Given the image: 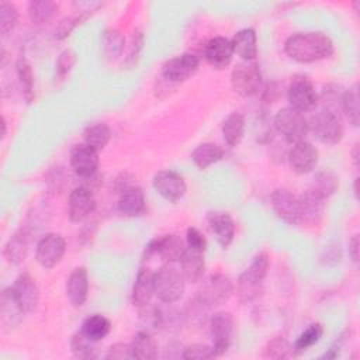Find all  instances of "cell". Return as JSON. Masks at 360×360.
<instances>
[{
  "mask_svg": "<svg viewBox=\"0 0 360 360\" xmlns=\"http://www.w3.org/2000/svg\"><path fill=\"white\" fill-rule=\"evenodd\" d=\"M76 59H77V56L72 49H65L63 52H60V55L58 56V60H56V76L59 79L65 77L75 66Z\"/></svg>",
  "mask_w": 360,
  "mask_h": 360,
  "instance_id": "obj_46",
  "label": "cell"
},
{
  "mask_svg": "<svg viewBox=\"0 0 360 360\" xmlns=\"http://www.w3.org/2000/svg\"><path fill=\"white\" fill-rule=\"evenodd\" d=\"M80 330L91 340L98 342L103 340L110 333L111 322L101 314H93L83 321Z\"/></svg>",
  "mask_w": 360,
  "mask_h": 360,
  "instance_id": "obj_33",
  "label": "cell"
},
{
  "mask_svg": "<svg viewBox=\"0 0 360 360\" xmlns=\"http://www.w3.org/2000/svg\"><path fill=\"white\" fill-rule=\"evenodd\" d=\"M153 188L169 202H177L187 191L186 181L174 170H160L153 176Z\"/></svg>",
  "mask_w": 360,
  "mask_h": 360,
  "instance_id": "obj_12",
  "label": "cell"
},
{
  "mask_svg": "<svg viewBox=\"0 0 360 360\" xmlns=\"http://www.w3.org/2000/svg\"><path fill=\"white\" fill-rule=\"evenodd\" d=\"M153 294V273L148 267H141L134 287H132V304L138 308H142L150 304Z\"/></svg>",
  "mask_w": 360,
  "mask_h": 360,
  "instance_id": "obj_26",
  "label": "cell"
},
{
  "mask_svg": "<svg viewBox=\"0 0 360 360\" xmlns=\"http://www.w3.org/2000/svg\"><path fill=\"white\" fill-rule=\"evenodd\" d=\"M125 46L124 35L115 28H107L101 35V48L107 59L114 60L121 56Z\"/></svg>",
  "mask_w": 360,
  "mask_h": 360,
  "instance_id": "obj_36",
  "label": "cell"
},
{
  "mask_svg": "<svg viewBox=\"0 0 360 360\" xmlns=\"http://www.w3.org/2000/svg\"><path fill=\"white\" fill-rule=\"evenodd\" d=\"M338 187H339V177L332 170H321L315 174L312 186L309 188H312L321 197L328 200L330 195L336 193Z\"/></svg>",
  "mask_w": 360,
  "mask_h": 360,
  "instance_id": "obj_38",
  "label": "cell"
},
{
  "mask_svg": "<svg viewBox=\"0 0 360 360\" xmlns=\"http://www.w3.org/2000/svg\"><path fill=\"white\" fill-rule=\"evenodd\" d=\"M271 207L278 218L290 225L301 224V211L300 200L290 190L280 187L276 188L271 194Z\"/></svg>",
  "mask_w": 360,
  "mask_h": 360,
  "instance_id": "obj_13",
  "label": "cell"
},
{
  "mask_svg": "<svg viewBox=\"0 0 360 360\" xmlns=\"http://www.w3.org/2000/svg\"><path fill=\"white\" fill-rule=\"evenodd\" d=\"M90 14H86V13H77L75 15H69V17H65L59 21L56 30H55V37L58 39H65L66 37L70 35V32L80 24L83 22Z\"/></svg>",
  "mask_w": 360,
  "mask_h": 360,
  "instance_id": "obj_42",
  "label": "cell"
},
{
  "mask_svg": "<svg viewBox=\"0 0 360 360\" xmlns=\"http://www.w3.org/2000/svg\"><path fill=\"white\" fill-rule=\"evenodd\" d=\"M65 252L66 242L63 236H60L59 233H46L37 243L35 259L42 267L52 269L62 260Z\"/></svg>",
  "mask_w": 360,
  "mask_h": 360,
  "instance_id": "obj_11",
  "label": "cell"
},
{
  "mask_svg": "<svg viewBox=\"0 0 360 360\" xmlns=\"http://www.w3.org/2000/svg\"><path fill=\"white\" fill-rule=\"evenodd\" d=\"M288 163L292 172L307 174L312 172L318 163V149L305 139L295 142L288 152Z\"/></svg>",
  "mask_w": 360,
  "mask_h": 360,
  "instance_id": "obj_16",
  "label": "cell"
},
{
  "mask_svg": "<svg viewBox=\"0 0 360 360\" xmlns=\"http://www.w3.org/2000/svg\"><path fill=\"white\" fill-rule=\"evenodd\" d=\"M274 127L277 132L291 143L304 141L309 132L308 121L302 112L288 107H284L277 111L274 117Z\"/></svg>",
  "mask_w": 360,
  "mask_h": 360,
  "instance_id": "obj_4",
  "label": "cell"
},
{
  "mask_svg": "<svg viewBox=\"0 0 360 360\" xmlns=\"http://www.w3.org/2000/svg\"><path fill=\"white\" fill-rule=\"evenodd\" d=\"M6 128H7L6 118H4V117H1V138H4V135H6Z\"/></svg>",
  "mask_w": 360,
  "mask_h": 360,
  "instance_id": "obj_54",
  "label": "cell"
},
{
  "mask_svg": "<svg viewBox=\"0 0 360 360\" xmlns=\"http://www.w3.org/2000/svg\"><path fill=\"white\" fill-rule=\"evenodd\" d=\"M308 127L314 135L326 145H336L343 138V125L338 112L328 108L315 112L308 121Z\"/></svg>",
  "mask_w": 360,
  "mask_h": 360,
  "instance_id": "obj_3",
  "label": "cell"
},
{
  "mask_svg": "<svg viewBox=\"0 0 360 360\" xmlns=\"http://www.w3.org/2000/svg\"><path fill=\"white\" fill-rule=\"evenodd\" d=\"M89 292V276L86 267H76L66 281V295L73 307H82Z\"/></svg>",
  "mask_w": 360,
  "mask_h": 360,
  "instance_id": "obj_23",
  "label": "cell"
},
{
  "mask_svg": "<svg viewBox=\"0 0 360 360\" xmlns=\"http://www.w3.org/2000/svg\"><path fill=\"white\" fill-rule=\"evenodd\" d=\"M143 44H145V37L142 34V31L136 30L134 34H132V39H131V48H129V53L125 59V66L128 69L136 66L138 60H139V56H141V52L143 49Z\"/></svg>",
  "mask_w": 360,
  "mask_h": 360,
  "instance_id": "obj_45",
  "label": "cell"
},
{
  "mask_svg": "<svg viewBox=\"0 0 360 360\" xmlns=\"http://www.w3.org/2000/svg\"><path fill=\"white\" fill-rule=\"evenodd\" d=\"M322 335H323V326L318 322L311 323L305 330H302L300 333V336L297 338V340L291 346V353L295 354V356L301 354L302 352L308 350L311 346L318 343L321 340Z\"/></svg>",
  "mask_w": 360,
  "mask_h": 360,
  "instance_id": "obj_39",
  "label": "cell"
},
{
  "mask_svg": "<svg viewBox=\"0 0 360 360\" xmlns=\"http://www.w3.org/2000/svg\"><path fill=\"white\" fill-rule=\"evenodd\" d=\"M58 11V3L52 0H32L28 3V17L37 24H46L51 21Z\"/></svg>",
  "mask_w": 360,
  "mask_h": 360,
  "instance_id": "obj_35",
  "label": "cell"
},
{
  "mask_svg": "<svg viewBox=\"0 0 360 360\" xmlns=\"http://www.w3.org/2000/svg\"><path fill=\"white\" fill-rule=\"evenodd\" d=\"M270 266V260L267 253L262 252L256 255L248 269L239 276L238 285H239V295L243 301L253 300L259 292V285L263 283L267 270Z\"/></svg>",
  "mask_w": 360,
  "mask_h": 360,
  "instance_id": "obj_5",
  "label": "cell"
},
{
  "mask_svg": "<svg viewBox=\"0 0 360 360\" xmlns=\"http://www.w3.org/2000/svg\"><path fill=\"white\" fill-rule=\"evenodd\" d=\"M333 49V41L323 32H297L288 37L284 44L285 53L300 63L329 58Z\"/></svg>",
  "mask_w": 360,
  "mask_h": 360,
  "instance_id": "obj_1",
  "label": "cell"
},
{
  "mask_svg": "<svg viewBox=\"0 0 360 360\" xmlns=\"http://www.w3.org/2000/svg\"><path fill=\"white\" fill-rule=\"evenodd\" d=\"M207 222L217 242L224 249L228 248L235 236V224L231 215L224 211H210L207 214Z\"/></svg>",
  "mask_w": 360,
  "mask_h": 360,
  "instance_id": "obj_20",
  "label": "cell"
},
{
  "mask_svg": "<svg viewBox=\"0 0 360 360\" xmlns=\"http://www.w3.org/2000/svg\"><path fill=\"white\" fill-rule=\"evenodd\" d=\"M186 287V278L181 270L173 263L163 264L153 273V294L166 304H173L181 298Z\"/></svg>",
  "mask_w": 360,
  "mask_h": 360,
  "instance_id": "obj_2",
  "label": "cell"
},
{
  "mask_svg": "<svg viewBox=\"0 0 360 360\" xmlns=\"http://www.w3.org/2000/svg\"><path fill=\"white\" fill-rule=\"evenodd\" d=\"M245 134V117L239 111L231 112L222 124V135L229 146L240 143Z\"/></svg>",
  "mask_w": 360,
  "mask_h": 360,
  "instance_id": "obj_31",
  "label": "cell"
},
{
  "mask_svg": "<svg viewBox=\"0 0 360 360\" xmlns=\"http://www.w3.org/2000/svg\"><path fill=\"white\" fill-rule=\"evenodd\" d=\"M30 249V232L27 229H18L10 236L4 245L3 256L10 264H20L25 260Z\"/></svg>",
  "mask_w": 360,
  "mask_h": 360,
  "instance_id": "obj_24",
  "label": "cell"
},
{
  "mask_svg": "<svg viewBox=\"0 0 360 360\" xmlns=\"http://www.w3.org/2000/svg\"><path fill=\"white\" fill-rule=\"evenodd\" d=\"M340 257H342L340 249H339V246L335 245V246H328V248L323 250V256H322L321 259H322V262H323L325 264L333 266V264H336V263L340 262Z\"/></svg>",
  "mask_w": 360,
  "mask_h": 360,
  "instance_id": "obj_51",
  "label": "cell"
},
{
  "mask_svg": "<svg viewBox=\"0 0 360 360\" xmlns=\"http://www.w3.org/2000/svg\"><path fill=\"white\" fill-rule=\"evenodd\" d=\"M340 108L347 118V121L357 127L360 121V96H359V84L354 83L350 89H346L342 94Z\"/></svg>",
  "mask_w": 360,
  "mask_h": 360,
  "instance_id": "obj_32",
  "label": "cell"
},
{
  "mask_svg": "<svg viewBox=\"0 0 360 360\" xmlns=\"http://www.w3.org/2000/svg\"><path fill=\"white\" fill-rule=\"evenodd\" d=\"M70 166L79 177H89L97 173L98 169V152L87 146L86 143H77L70 149L69 155Z\"/></svg>",
  "mask_w": 360,
  "mask_h": 360,
  "instance_id": "obj_18",
  "label": "cell"
},
{
  "mask_svg": "<svg viewBox=\"0 0 360 360\" xmlns=\"http://www.w3.org/2000/svg\"><path fill=\"white\" fill-rule=\"evenodd\" d=\"M180 262V270L186 278V281L197 283L202 278L205 270V262L201 252H195L191 249H186Z\"/></svg>",
  "mask_w": 360,
  "mask_h": 360,
  "instance_id": "obj_28",
  "label": "cell"
},
{
  "mask_svg": "<svg viewBox=\"0 0 360 360\" xmlns=\"http://www.w3.org/2000/svg\"><path fill=\"white\" fill-rule=\"evenodd\" d=\"M70 350L79 359H96L98 356L96 342L87 338L82 330H77L72 336Z\"/></svg>",
  "mask_w": 360,
  "mask_h": 360,
  "instance_id": "obj_40",
  "label": "cell"
},
{
  "mask_svg": "<svg viewBox=\"0 0 360 360\" xmlns=\"http://www.w3.org/2000/svg\"><path fill=\"white\" fill-rule=\"evenodd\" d=\"M233 53L243 60L250 62L257 56V37L253 28L239 30L231 39Z\"/></svg>",
  "mask_w": 360,
  "mask_h": 360,
  "instance_id": "obj_25",
  "label": "cell"
},
{
  "mask_svg": "<svg viewBox=\"0 0 360 360\" xmlns=\"http://www.w3.org/2000/svg\"><path fill=\"white\" fill-rule=\"evenodd\" d=\"M287 100L291 108L305 112L315 108L319 101V96L308 77L297 76L291 80L287 89Z\"/></svg>",
  "mask_w": 360,
  "mask_h": 360,
  "instance_id": "obj_8",
  "label": "cell"
},
{
  "mask_svg": "<svg viewBox=\"0 0 360 360\" xmlns=\"http://www.w3.org/2000/svg\"><path fill=\"white\" fill-rule=\"evenodd\" d=\"M11 291L24 314L35 311L39 301V290L35 280L28 273H21L15 278Z\"/></svg>",
  "mask_w": 360,
  "mask_h": 360,
  "instance_id": "obj_15",
  "label": "cell"
},
{
  "mask_svg": "<svg viewBox=\"0 0 360 360\" xmlns=\"http://www.w3.org/2000/svg\"><path fill=\"white\" fill-rule=\"evenodd\" d=\"M200 59L194 53H181L167 59L162 65V77L170 83H181L195 75Z\"/></svg>",
  "mask_w": 360,
  "mask_h": 360,
  "instance_id": "obj_10",
  "label": "cell"
},
{
  "mask_svg": "<svg viewBox=\"0 0 360 360\" xmlns=\"http://www.w3.org/2000/svg\"><path fill=\"white\" fill-rule=\"evenodd\" d=\"M105 359L108 360H124V359H132V352H131V345L127 343H115L110 346Z\"/></svg>",
  "mask_w": 360,
  "mask_h": 360,
  "instance_id": "obj_50",
  "label": "cell"
},
{
  "mask_svg": "<svg viewBox=\"0 0 360 360\" xmlns=\"http://www.w3.org/2000/svg\"><path fill=\"white\" fill-rule=\"evenodd\" d=\"M343 91H345V89H342V86H339V84L332 83V84L325 86L323 90H322V96H321L322 101L326 105L325 108L333 111L332 105H339L340 107V100H342Z\"/></svg>",
  "mask_w": 360,
  "mask_h": 360,
  "instance_id": "obj_47",
  "label": "cell"
},
{
  "mask_svg": "<svg viewBox=\"0 0 360 360\" xmlns=\"http://www.w3.org/2000/svg\"><path fill=\"white\" fill-rule=\"evenodd\" d=\"M145 205V194L139 187L128 186L127 188L120 191L117 207L122 215L129 218L139 217L141 214H143Z\"/></svg>",
  "mask_w": 360,
  "mask_h": 360,
  "instance_id": "obj_21",
  "label": "cell"
},
{
  "mask_svg": "<svg viewBox=\"0 0 360 360\" xmlns=\"http://www.w3.org/2000/svg\"><path fill=\"white\" fill-rule=\"evenodd\" d=\"M233 292L231 278L222 273L211 274L197 291V301L204 307L225 304Z\"/></svg>",
  "mask_w": 360,
  "mask_h": 360,
  "instance_id": "obj_7",
  "label": "cell"
},
{
  "mask_svg": "<svg viewBox=\"0 0 360 360\" xmlns=\"http://www.w3.org/2000/svg\"><path fill=\"white\" fill-rule=\"evenodd\" d=\"M132 359L152 360L158 356V345L149 330H139L131 343Z\"/></svg>",
  "mask_w": 360,
  "mask_h": 360,
  "instance_id": "obj_29",
  "label": "cell"
},
{
  "mask_svg": "<svg viewBox=\"0 0 360 360\" xmlns=\"http://www.w3.org/2000/svg\"><path fill=\"white\" fill-rule=\"evenodd\" d=\"M290 352H291L290 343L284 338L277 336L267 343V346L264 347L263 356L269 359H284L290 354Z\"/></svg>",
  "mask_w": 360,
  "mask_h": 360,
  "instance_id": "obj_44",
  "label": "cell"
},
{
  "mask_svg": "<svg viewBox=\"0 0 360 360\" xmlns=\"http://www.w3.org/2000/svg\"><path fill=\"white\" fill-rule=\"evenodd\" d=\"M186 240H187V248L195 252L204 253L207 249V240L204 235L194 226H190L186 232Z\"/></svg>",
  "mask_w": 360,
  "mask_h": 360,
  "instance_id": "obj_48",
  "label": "cell"
},
{
  "mask_svg": "<svg viewBox=\"0 0 360 360\" xmlns=\"http://www.w3.org/2000/svg\"><path fill=\"white\" fill-rule=\"evenodd\" d=\"M212 347L217 356L226 353L233 336V318L229 312H217L210 322Z\"/></svg>",
  "mask_w": 360,
  "mask_h": 360,
  "instance_id": "obj_14",
  "label": "cell"
},
{
  "mask_svg": "<svg viewBox=\"0 0 360 360\" xmlns=\"http://www.w3.org/2000/svg\"><path fill=\"white\" fill-rule=\"evenodd\" d=\"M15 72L22 89V94L27 103H31L34 98V75L30 62L24 55H20L15 62Z\"/></svg>",
  "mask_w": 360,
  "mask_h": 360,
  "instance_id": "obj_37",
  "label": "cell"
},
{
  "mask_svg": "<svg viewBox=\"0 0 360 360\" xmlns=\"http://www.w3.org/2000/svg\"><path fill=\"white\" fill-rule=\"evenodd\" d=\"M202 55L208 65H211L215 69H224L231 63L233 49L228 38L214 37L204 45Z\"/></svg>",
  "mask_w": 360,
  "mask_h": 360,
  "instance_id": "obj_19",
  "label": "cell"
},
{
  "mask_svg": "<svg viewBox=\"0 0 360 360\" xmlns=\"http://www.w3.org/2000/svg\"><path fill=\"white\" fill-rule=\"evenodd\" d=\"M349 333L350 330L349 329H345L339 333V336H336V339L333 340V343L329 346V349L321 356V359H336L342 350V347L345 346L347 338H349Z\"/></svg>",
  "mask_w": 360,
  "mask_h": 360,
  "instance_id": "obj_49",
  "label": "cell"
},
{
  "mask_svg": "<svg viewBox=\"0 0 360 360\" xmlns=\"http://www.w3.org/2000/svg\"><path fill=\"white\" fill-rule=\"evenodd\" d=\"M96 208L94 191L84 186H77L69 195L68 215L72 222H80L86 219Z\"/></svg>",
  "mask_w": 360,
  "mask_h": 360,
  "instance_id": "obj_17",
  "label": "cell"
},
{
  "mask_svg": "<svg viewBox=\"0 0 360 360\" xmlns=\"http://www.w3.org/2000/svg\"><path fill=\"white\" fill-rule=\"evenodd\" d=\"M184 242L177 235H162L152 239L143 252V260H148L150 256L158 255L165 263L179 262L184 253Z\"/></svg>",
  "mask_w": 360,
  "mask_h": 360,
  "instance_id": "obj_9",
  "label": "cell"
},
{
  "mask_svg": "<svg viewBox=\"0 0 360 360\" xmlns=\"http://www.w3.org/2000/svg\"><path fill=\"white\" fill-rule=\"evenodd\" d=\"M222 158H224L222 148L212 142L201 143L191 152V160L200 170L210 167L211 165L219 162Z\"/></svg>",
  "mask_w": 360,
  "mask_h": 360,
  "instance_id": "obj_30",
  "label": "cell"
},
{
  "mask_svg": "<svg viewBox=\"0 0 360 360\" xmlns=\"http://www.w3.org/2000/svg\"><path fill=\"white\" fill-rule=\"evenodd\" d=\"M181 357L186 360H205V359L217 357V354L212 346H208L204 343H193L184 347Z\"/></svg>",
  "mask_w": 360,
  "mask_h": 360,
  "instance_id": "obj_43",
  "label": "cell"
},
{
  "mask_svg": "<svg viewBox=\"0 0 360 360\" xmlns=\"http://www.w3.org/2000/svg\"><path fill=\"white\" fill-rule=\"evenodd\" d=\"M352 156H353L354 166H359V158H360V155H359V143L354 145V148H353V150H352Z\"/></svg>",
  "mask_w": 360,
  "mask_h": 360,
  "instance_id": "obj_53",
  "label": "cell"
},
{
  "mask_svg": "<svg viewBox=\"0 0 360 360\" xmlns=\"http://www.w3.org/2000/svg\"><path fill=\"white\" fill-rule=\"evenodd\" d=\"M262 72L257 63L240 62L238 63L231 73V84L235 93L243 97H252L257 94L262 89Z\"/></svg>",
  "mask_w": 360,
  "mask_h": 360,
  "instance_id": "obj_6",
  "label": "cell"
},
{
  "mask_svg": "<svg viewBox=\"0 0 360 360\" xmlns=\"http://www.w3.org/2000/svg\"><path fill=\"white\" fill-rule=\"evenodd\" d=\"M18 21V10L10 1L0 3V32L6 37L8 32L14 30Z\"/></svg>",
  "mask_w": 360,
  "mask_h": 360,
  "instance_id": "obj_41",
  "label": "cell"
},
{
  "mask_svg": "<svg viewBox=\"0 0 360 360\" xmlns=\"http://www.w3.org/2000/svg\"><path fill=\"white\" fill-rule=\"evenodd\" d=\"M84 143L96 152L103 150L111 139V129L105 122H94L84 129Z\"/></svg>",
  "mask_w": 360,
  "mask_h": 360,
  "instance_id": "obj_34",
  "label": "cell"
},
{
  "mask_svg": "<svg viewBox=\"0 0 360 360\" xmlns=\"http://www.w3.org/2000/svg\"><path fill=\"white\" fill-rule=\"evenodd\" d=\"M300 200V211H301V222L307 224H318L325 212V198L315 193L312 188H308L301 195Z\"/></svg>",
  "mask_w": 360,
  "mask_h": 360,
  "instance_id": "obj_22",
  "label": "cell"
},
{
  "mask_svg": "<svg viewBox=\"0 0 360 360\" xmlns=\"http://www.w3.org/2000/svg\"><path fill=\"white\" fill-rule=\"evenodd\" d=\"M349 255L354 263L359 262V235H354L349 242Z\"/></svg>",
  "mask_w": 360,
  "mask_h": 360,
  "instance_id": "obj_52",
  "label": "cell"
},
{
  "mask_svg": "<svg viewBox=\"0 0 360 360\" xmlns=\"http://www.w3.org/2000/svg\"><path fill=\"white\" fill-rule=\"evenodd\" d=\"M24 312L21 311L18 302L15 301L11 287L4 288L1 292V300H0V322L4 330L11 329L17 326L22 318Z\"/></svg>",
  "mask_w": 360,
  "mask_h": 360,
  "instance_id": "obj_27",
  "label": "cell"
}]
</instances>
